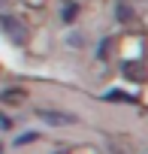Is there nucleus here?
<instances>
[{
    "label": "nucleus",
    "mask_w": 148,
    "mask_h": 154,
    "mask_svg": "<svg viewBox=\"0 0 148 154\" xmlns=\"http://www.w3.org/2000/svg\"><path fill=\"white\" fill-rule=\"evenodd\" d=\"M72 18H76V3H72V6H66V9H63V21H72Z\"/></svg>",
    "instance_id": "5"
},
{
    "label": "nucleus",
    "mask_w": 148,
    "mask_h": 154,
    "mask_svg": "<svg viewBox=\"0 0 148 154\" xmlns=\"http://www.w3.org/2000/svg\"><path fill=\"white\" fill-rule=\"evenodd\" d=\"M0 33H6L12 42H24L27 39V30H24V24L15 18V15H9V12H0Z\"/></svg>",
    "instance_id": "1"
},
{
    "label": "nucleus",
    "mask_w": 148,
    "mask_h": 154,
    "mask_svg": "<svg viewBox=\"0 0 148 154\" xmlns=\"http://www.w3.org/2000/svg\"><path fill=\"white\" fill-rule=\"evenodd\" d=\"M39 118H42L45 124H54V127H60V124H72V118H69V115H60V112H39Z\"/></svg>",
    "instance_id": "3"
},
{
    "label": "nucleus",
    "mask_w": 148,
    "mask_h": 154,
    "mask_svg": "<svg viewBox=\"0 0 148 154\" xmlns=\"http://www.w3.org/2000/svg\"><path fill=\"white\" fill-rule=\"evenodd\" d=\"M33 139H36V133H24V136H18L15 142H18V145H30Z\"/></svg>",
    "instance_id": "4"
},
{
    "label": "nucleus",
    "mask_w": 148,
    "mask_h": 154,
    "mask_svg": "<svg viewBox=\"0 0 148 154\" xmlns=\"http://www.w3.org/2000/svg\"><path fill=\"white\" fill-rule=\"evenodd\" d=\"M24 100H27L24 88H3V91H0V103H3V106H21Z\"/></svg>",
    "instance_id": "2"
}]
</instances>
